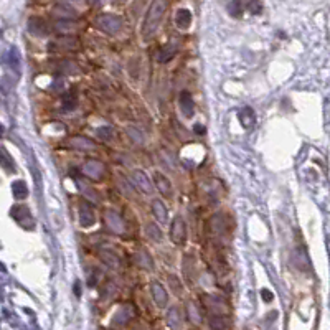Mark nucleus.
Instances as JSON below:
<instances>
[{"label":"nucleus","instance_id":"f257e3e1","mask_svg":"<svg viewBox=\"0 0 330 330\" xmlns=\"http://www.w3.org/2000/svg\"><path fill=\"white\" fill-rule=\"evenodd\" d=\"M167 12V2L165 0H154L152 5L149 8L144 20V27H142V35H144L145 40H149L155 35L157 28H159L162 18H164Z\"/></svg>","mask_w":330,"mask_h":330},{"label":"nucleus","instance_id":"f03ea898","mask_svg":"<svg viewBox=\"0 0 330 330\" xmlns=\"http://www.w3.org/2000/svg\"><path fill=\"white\" fill-rule=\"evenodd\" d=\"M96 25L101 28L102 32L114 35L122 28V20L117 15H111V13H104L96 18Z\"/></svg>","mask_w":330,"mask_h":330},{"label":"nucleus","instance_id":"7ed1b4c3","mask_svg":"<svg viewBox=\"0 0 330 330\" xmlns=\"http://www.w3.org/2000/svg\"><path fill=\"white\" fill-rule=\"evenodd\" d=\"M104 223L107 226V230L114 235H122L126 231L124 220H122L121 215L116 213L114 210H106L104 211Z\"/></svg>","mask_w":330,"mask_h":330},{"label":"nucleus","instance_id":"20e7f679","mask_svg":"<svg viewBox=\"0 0 330 330\" xmlns=\"http://www.w3.org/2000/svg\"><path fill=\"white\" fill-rule=\"evenodd\" d=\"M170 238L175 244L185 243L187 239V225L182 216H175L174 221H172V228H170Z\"/></svg>","mask_w":330,"mask_h":330},{"label":"nucleus","instance_id":"39448f33","mask_svg":"<svg viewBox=\"0 0 330 330\" xmlns=\"http://www.w3.org/2000/svg\"><path fill=\"white\" fill-rule=\"evenodd\" d=\"M104 172H106V167L99 160H88L86 164L83 165V174L93 180H101Z\"/></svg>","mask_w":330,"mask_h":330},{"label":"nucleus","instance_id":"423d86ee","mask_svg":"<svg viewBox=\"0 0 330 330\" xmlns=\"http://www.w3.org/2000/svg\"><path fill=\"white\" fill-rule=\"evenodd\" d=\"M132 180H134V184L137 185V189H141L144 193H152L154 191V187H152V182L149 177L145 175V172L142 170H134L132 172Z\"/></svg>","mask_w":330,"mask_h":330},{"label":"nucleus","instance_id":"0eeeda50","mask_svg":"<svg viewBox=\"0 0 330 330\" xmlns=\"http://www.w3.org/2000/svg\"><path fill=\"white\" fill-rule=\"evenodd\" d=\"M68 145L75 150H94L96 144L91 139H88L85 136H75L68 139Z\"/></svg>","mask_w":330,"mask_h":330},{"label":"nucleus","instance_id":"6e6552de","mask_svg":"<svg viewBox=\"0 0 330 330\" xmlns=\"http://www.w3.org/2000/svg\"><path fill=\"white\" fill-rule=\"evenodd\" d=\"M80 223L83 228H90V226L96 223L94 211H93V208L86 203V201H83L80 205Z\"/></svg>","mask_w":330,"mask_h":330},{"label":"nucleus","instance_id":"1a4fd4ad","mask_svg":"<svg viewBox=\"0 0 330 330\" xmlns=\"http://www.w3.org/2000/svg\"><path fill=\"white\" fill-rule=\"evenodd\" d=\"M152 295H154V300L159 307H165L169 295H167V290L160 283H152Z\"/></svg>","mask_w":330,"mask_h":330},{"label":"nucleus","instance_id":"9d476101","mask_svg":"<svg viewBox=\"0 0 330 330\" xmlns=\"http://www.w3.org/2000/svg\"><path fill=\"white\" fill-rule=\"evenodd\" d=\"M28 30H30V33H33V35H38V37H43L48 33V27L47 23L42 20V18H37L33 17L28 20Z\"/></svg>","mask_w":330,"mask_h":330},{"label":"nucleus","instance_id":"9b49d317","mask_svg":"<svg viewBox=\"0 0 330 330\" xmlns=\"http://www.w3.org/2000/svg\"><path fill=\"white\" fill-rule=\"evenodd\" d=\"M177 50H179V43H177V42L167 43V45L159 51V55H157V60H159L160 63H167L169 60H172V56L175 55Z\"/></svg>","mask_w":330,"mask_h":330},{"label":"nucleus","instance_id":"f8f14e48","mask_svg":"<svg viewBox=\"0 0 330 330\" xmlns=\"http://www.w3.org/2000/svg\"><path fill=\"white\" fill-rule=\"evenodd\" d=\"M76 184H78V187H80V191L86 196V198H90L91 201H94V203H99V201H101L99 191L93 189L91 185L85 184V182H83V180H76Z\"/></svg>","mask_w":330,"mask_h":330},{"label":"nucleus","instance_id":"ddd939ff","mask_svg":"<svg viewBox=\"0 0 330 330\" xmlns=\"http://www.w3.org/2000/svg\"><path fill=\"white\" fill-rule=\"evenodd\" d=\"M175 23H177V27H179L180 30H187V28L190 27V23H191V13H190V10H187V8H180V10L175 13Z\"/></svg>","mask_w":330,"mask_h":330},{"label":"nucleus","instance_id":"4468645a","mask_svg":"<svg viewBox=\"0 0 330 330\" xmlns=\"http://www.w3.org/2000/svg\"><path fill=\"white\" fill-rule=\"evenodd\" d=\"M180 107H182V112H184L187 117L193 116L195 102H193V99H191V96L189 94V93H182V96H180Z\"/></svg>","mask_w":330,"mask_h":330},{"label":"nucleus","instance_id":"2eb2a0df","mask_svg":"<svg viewBox=\"0 0 330 330\" xmlns=\"http://www.w3.org/2000/svg\"><path fill=\"white\" fill-rule=\"evenodd\" d=\"M154 182H155L157 189H159V191H160L162 195H165V196H170V195H172V185H170V182L167 180L164 175H162V174H155V175H154Z\"/></svg>","mask_w":330,"mask_h":330},{"label":"nucleus","instance_id":"dca6fc26","mask_svg":"<svg viewBox=\"0 0 330 330\" xmlns=\"http://www.w3.org/2000/svg\"><path fill=\"white\" fill-rule=\"evenodd\" d=\"M145 235H147V238L150 241H154V243H160V241L164 239V233H162V230L155 223L145 225Z\"/></svg>","mask_w":330,"mask_h":330},{"label":"nucleus","instance_id":"f3484780","mask_svg":"<svg viewBox=\"0 0 330 330\" xmlns=\"http://www.w3.org/2000/svg\"><path fill=\"white\" fill-rule=\"evenodd\" d=\"M152 211H154L155 218L159 220L160 223H167V220H169V216H167V208L160 200L152 201Z\"/></svg>","mask_w":330,"mask_h":330},{"label":"nucleus","instance_id":"a211bd4d","mask_svg":"<svg viewBox=\"0 0 330 330\" xmlns=\"http://www.w3.org/2000/svg\"><path fill=\"white\" fill-rule=\"evenodd\" d=\"M167 322H169L172 330H180L182 327V317H180V310L177 307H172L167 314Z\"/></svg>","mask_w":330,"mask_h":330},{"label":"nucleus","instance_id":"6ab92c4d","mask_svg":"<svg viewBox=\"0 0 330 330\" xmlns=\"http://www.w3.org/2000/svg\"><path fill=\"white\" fill-rule=\"evenodd\" d=\"M12 216H13V218H15L20 225H23V220H30V221H33V220H32V216H30V210H28L27 206H23V205L15 206V208L12 210Z\"/></svg>","mask_w":330,"mask_h":330},{"label":"nucleus","instance_id":"aec40b11","mask_svg":"<svg viewBox=\"0 0 330 330\" xmlns=\"http://www.w3.org/2000/svg\"><path fill=\"white\" fill-rule=\"evenodd\" d=\"M0 165L3 167L5 170H8V172H13L15 170V165H13V160H12V157H10V154L5 150V147H0Z\"/></svg>","mask_w":330,"mask_h":330},{"label":"nucleus","instance_id":"412c9836","mask_svg":"<svg viewBox=\"0 0 330 330\" xmlns=\"http://www.w3.org/2000/svg\"><path fill=\"white\" fill-rule=\"evenodd\" d=\"M137 263H139V266L141 268H144V269H154V261H152V258H150V254L147 253V251H139L137 253Z\"/></svg>","mask_w":330,"mask_h":330},{"label":"nucleus","instance_id":"4be33fe9","mask_svg":"<svg viewBox=\"0 0 330 330\" xmlns=\"http://www.w3.org/2000/svg\"><path fill=\"white\" fill-rule=\"evenodd\" d=\"M132 315H134V310H132V307L131 305H126V307H122L121 310H119V314L116 315L114 317V324H117V325H124L127 320H129Z\"/></svg>","mask_w":330,"mask_h":330},{"label":"nucleus","instance_id":"5701e85b","mask_svg":"<svg viewBox=\"0 0 330 330\" xmlns=\"http://www.w3.org/2000/svg\"><path fill=\"white\" fill-rule=\"evenodd\" d=\"M238 117H239L241 124H243L244 127H249V126L254 124V112L251 111L249 107H244V109H241Z\"/></svg>","mask_w":330,"mask_h":330},{"label":"nucleus","instance_id":"b1692460","mask_svg":"<svg viewBox=\"0 0 330 330\" xmlns=\"http://www.w3.org/2000/svg\"><path fill=\"white\" fill-rule=\"evenodd\" d=\"M12 187H13V195H15V198H17V200H23V198H27V195H28V189H27L25 182L17 180L15 184H13Z\"/></svg>","mask_w":330,"mask_h":330},{"label":"nucleus","instance_id":"393cba45","mask_svg":"<svg viewBox=\"0 0 330 330\" xmlns=\"http://www.w3.org/2000/svg\"><path fill=\"white\" fill-rule=\"evenodd\" d=\"M101 259H102V263L107 264V266H109V268H112V269H119L121 263H119V259H117V256H116V254L107 253V251H102V253H101Z\"/></svg>","mask_w":330,"mask_h":330},{"label":"nucleus","instance_id":"a878e982","mask_svg":"<svg viewBox=\"0 0 330 330\" xmlns=\"http://www.w3.org/2000/svg\"><path fill=\"white\" fill-rule=\"evenodd\" d=\"M187 315H189V319L193 324H200L201 322V315H200L198 309H196V305L193 302H189V305H187Z\"/></svg>","mask_w":330,"mask_h":330},{"label":"nucleus","instance_id":"bb28decb","mask_svg":"<svg viewBox=\"0 0 330 330\" xmlns=\"http://www.w3.org/2000/svg\"><path fill=\"white\" fill-rule=\"evenodd\" d=\"M96 134L99 136V139H102V141H112V136H114V132H112L111 127L102 126V127H97Z\"/></svg>","mask_w":330,"mask_h":330},{"label":"nucleus","instance_id":"cd10ccee","mask_svg":"<svg viewBox=\"0 0 330 330\" xmlns=\"http://www.w3.org/2000/svg\"><path fill=\"white\" fill-rule=\"evenodd\" d=\"M127 134H129L131 141H134L136 144H144V136H142V132L139 129H136V127H127Z\"/></svg>","mask_w":330,"mask_h":330},{"label":"nucleus","instance_id":"c85d7f7f","mask_svg":"<svg viewBox=\"0 0 330 330\" xmlns=\"http://www.w3.org/2000/svg\"><path fill=\"white\" fill-rule=\"evenodd\" d=\"M210 327H211V330H225L226 322L223 317H220V315H213L210 320Z\"/></svg>","mask_w":330,"mask_h":330},{"label":"nucleus","instance_id":"c756f323","mask_svg":"<svg viewBox=\"0 0 330 330\" xmlns=\"http://www.w3.org/2000/svg\"><path fill=\"white\" fill-rule=\"evenodd\" d=\"M58 47L65 48V50H75V48H76V40H75V38H61V40L56 42L55 48H58Z\"/></svg>","mask_w":330,"mask_h":330},{"label":"nucleus","instance_id":"7c9ffc66","mask_svg":"<svg viewBox=\"0 0 330 330\" xmlns=\"http://www.w3.org/2000/svg\"><path fill=\"white\" fill-rule=\"evenodd\" d=\"M117 182H119V190L122 191V193L132 195V189H131L129 182H127L124 177H122V174H119V177H117Z\"/></svg>","mask_w":330,"mask_h":330},{"label":"nucleus","instance_id":"2f4dec72","mask_svg":"<svg viewBox=\"0 0 330 330\" xmlns=\"http://www.w3.org/2000/svg\"><path fill=\"white\" fill-rule=\"evenodd\" d=\"M76 104H78V101H76V97L75 96H65V99H63V107H65L66 111H73L76 107Z\"/></svg>","mask_w":330,"mask_h":330},{"label":"nucleus","instance_id":"473e14b6","mask_svg":"<svg viewBox=\"0 0 330 330\" xmlns=\"http://www.w3.org/2000/svg\"><path fill=\"white\" fill-rule=\"evenodd\" d=\"M249 10L253 12V13H259V12H261L259 0H251V2H249Z\"/></svg>","mask_w":330,"mask_h":330},{"label":"nucleus","instance_id":"72a5a7b5","mask_svg":"<svg viewBox=\"0 0 330 330\" xmlns=\"http://www.w3.org/2000/svg\"><path fill=\"white\" fill-rule=\"evenodd\" d=\"M160 155H162V157H164V159L167 160V162H165V164H167V165H169V167H170V169H174V167H175V164H174V162H172V159H170V157H169V154H167V152H165V150H162V152H160Z\"/></svg>","mask_w":330,"mask_h":330},{"label":"nucleus","instance_id":"f704fd0d","mask_svg":"<svg viewBox=\"0 0 330 330\" xmlns=\"http://www.w3.org/2000/svg\"><path fill=\"white\" fill-rule=\"evenodd\" d=\"M263 299H264V300H268V302H271V300H273V295H271L269 290H266V289L263 290Z\"/></svg>","mask_w":330,"mask_h":330},{"label":"nucleus","instance_id":"c9c22d12","mask_svg":"<svg viewBox=\"0 0 330 330\" xmlns=\"http://www.w3.org/2000/svg\"><path fill=\"white\" fill-rule=\"evenodd\" d=\"M195 132H201V134H203V132H205V127L196 124V126H195Z\"/></svg>","mask_w":330,"mask_h":330},{"label":"nucleus","instance_id":"e433bc0d","mask_svg":"<svg viewBox=\"0 0 330 330\" xmlns=\"http://www.w3.org/2000/svg\"><path fill=\"white\" fill-rule=\"evenodd\" d=\"M75 292H76V295H81V292H80V283L75 284Z\"/></svg>","mask_w":330,"mask_h":330},{"label":"nucleus","instance_id":"4c0bfd02","mask_svg":"<svg viewBox=\"0 0 330 330\" xmlns=\"http://www.w3.org/2000/svg\"><path fill=\"white\" fill-rule=\"evenodd\" d=\"M114 3H122V2H126V0H112Z\"/></svg>","mask_w":330,"mask_h":330},{"label":"nucleus","instance_id":"58836bf2","mask_svg":"<svg viewBox=\"0 0 330 330\" xmlns=\"http://www.w3.org/2000/svg\"><path fill=\"white\" fill-rule=\"evenodd\" d=\"M2 132H3V129H2V126H0V134H2Z\"/></svg>","mask_w":330,"mask_h":330},{"label":"nucleus","instance_id":"ea45409f","mask_svg":"<svg viewBox=\"0 0 330 330\" xmlns=\"http://www.w3.org/2000/svg\"><path fill=\"white\" fill-rule=\"evenodd\" d=\"M142 330H145V329H142Z\"/></svg>","mask_w":330,"mask_h":330}]
</instances>
